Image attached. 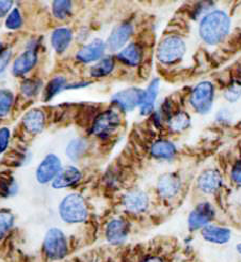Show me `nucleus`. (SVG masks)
I'll list each match as a JSON object with an SVG mask.
<instances>
[{
    "label": "nucleus",
    "instance_id": "nucleus-10",
    "mask_svg": "<svg viewBox=\"0 0 241 262\" xmlns=\"http://www.w3.org/2000/svg\"><path fill=\"white\" fill-rule=\"evenodd\" d=\"M128 232V224L124 220L115 219L108 224L106 229V237L111 244L117 245L126 240Z\"/></svg>",
    "mask_w": 241,
    "mask_h": 262
},
{
    "label": "nucleus",
    "instance_id": "nucleus-22",
    "mask_svg": "<svg viewBox=\"0 0 241 262\" xmlns=\"http://www.w3.org/2000/svg\"><path fill=\"white\" fill-rule=\"evenodd\" d=\"M158 88H159V82L158 79H155L152 81V84L149 86L148 90L144 92L142 102L140 104L141 107V113L147 115L153 111L154 103L156 101V98H157V93H158Z\"/></svg>",
    "mask_w": 241,
    "mask_h": 262
},
{
    "label": "nucleus",
    "instance_id": "nucleus-24",
    "mask_svg": "<svg viewBox=\"0 0 241 262\" xmlns=\"http://www.w3.org/2000/svg\"><path fill=\"white\" fill-rule=\"evenodd\" d=\"M175 153V147L173 144L165 140L155 142L152 147V154L155 158L168 159L172 158Z\"/></svg>",
    "mask_w": 241,
    "mask_h": 262
},
{
    "label": "nucleus",
    "instance_id": "nucleus-14",
    "mask_svg": "<svg viewBox=\"0 0 241 262\" xmlns=\"http://www.w3.org/2000/svg\"><path fill=\"white\" fill-rule=\"evenodd\" d=\"M105 43L101 40H95L92 43L83 46L77 54V59L80 62L90 63L99 60L104 55Z\"/></svg>",
    "mask_w": 241,
    "mask_h": 262
},
{
    "label": "nucleus",
    "instance_id": "nucleus-32",
    "mask_svg": "<svg viewBox=\"0 0 241 262\" xmlns=\"http://www.w3.org/2000/svg\"><path fill=\"white\" fill-rule=\"evenodd\" d=\"M17 189H18V186L14 181V179L5 178V179H2V181H0V193H2V195L5 197L15 195Z\"/></svg>",
    "mask_w": 241,
    "mask_h": 262
},
{
    "label": "nucleus",
    "instance_id": "nucleus-25",
    "mask_svg": "<svg viewBox=\"0 0 241 262\" xmlns=\"http://www.w3.org/2000/svg\"><path fill=\"white\" fill-rule=\"evenodd\" d=\"M114 68V61L111 57H107L102 59V60L94 66L91 69V75L93 77H104L112 72Z\"/></svg>",
    "mask_w": 241,
    "mask_h": 262
},
{
    "label": "nucleus",
    "instance_id": "nucleus-29",
    "mask_svg": "<svg viewBox=\"0 0 241 262\" xmlns=\"http://www.w3.org/2000/svg\"><path fill=\"white\" fill-rule=\"evenodd\" d=\"M190 123V117L186 113H178L174 115L170 120V126L175 132H180L188 127Z\"/></svg>",
    "mask_w": 241,
    "mask_h": 262
},
{
    "label": "nucleus",
    "instance_id": "nucleus-21",
    "mask_svg": "<svg viewBox=\"0 0 241 262\" xmlns=\"http://www.w3.org/2000/svg\"><path fill=\"white\" fill-rule=\"evenodd\" d=\"M117 57L120 61L128 66H138L142 59V49L140 45L131 43L120 51Z\"/></svg>",
    "mask_w": 241,
    "mask_h": 262
},
{
    "label": "nucleus",
    "instance_id": "nucleus-28",
    "mask_svg": "<svg viewBox=\"0 0 241 262\" xmlns=\"http://www.w3.org/2000/svg\"><path fill=\"white\" fill-rule=\"evenodd\" d=\"M14 102V95L10 90L0 89V117H6Z\"/></svg>",
    "mask_w": 241,
    "mask_h": 262
},
{
    "label": "nucleus",
    "instance_id": "nucleus-11",
    "mask_svg": "<svg viewBox=\"0 0 241 262\" xmlns=\"http://www.w3.org/2000/svg\"><path fill=\"white\" fill-rule=\"evenodd\" d=\"M37 61H38L37 51L34 49H29L16 58V60L13 63V68H12V72H13L15 76L25 75L33 69Z\"/></svg>",
    "mask_w": 241,
    "mask_h": 262
},
{
    "label": "nucleus",
    "instance_id": "nucleus-1",
    "mask_svg": "<svg viewBox=\"0 0 241 262\" xmlns=\"http://www.w3.org/2000/svg\"><path fill=\"white\" fill-rule=\"evenodd\" d=\"M230 30V18L223 11H213L205 16L200 26V35L204 42L214 45L222 42Z\"/></svg>",
    "mask_w": 241,
    "mask_h": 262
},
{
    "label": "nucleus",
    "instance_id": "nucleus-41",
    "mask_svg": "<svg viewBox=\"0 0 241 262\" xmlns=\"http://www.w3.org/2000/svg\"><path fill=\"white\" fill-rule=\"evenodd\" d=\"M237 248H238V252H239V253H240V254H241V244H239V245H238V247H237Z\"/></svg>",
    "mask_w": 241,
    "mask_h": 262
},
{
    "label": "nucleus",
    "instance_id": "nucleus-6",
    "mask_svg": "<svg viewBox=\"0 0 241 262\" xmlns=\"http://www.w3.org/2000/svg\"><path fill=\"white\" fill-rule=\"evenodd\" d=\"M213 95V86L208 81H204L199 84L192 91L190 103L197 112L205 114L210 110Z\"/></svg>",
    "mask_w": 241,
    "mask_h": 262
},
{
    "label": "nucleus",
    "instance_id": "nucleus-38",
    "mask_svg": "<svg viewBox=\"0 0 241 262\" xmlns=\"http://www.w3.org/2000/svg\"><path fill=\"white\" fill-rule=\"evenodd\" d=\"M10 58H11V52H9V51L4 52L3 56L0 57V73H2L3 71L5 70L6 66L8 64V62L10 60Z\"/></svg>",
    "mask_w": 241,
    "mask_h": 262
},
{
    "label": "nucleus",
    "instance_id": "nucleus-16",
    "mask_svg": "<svg viewBox=\"0 0 241 262\" xmlns=\"http://www.w3.org/2000/svg\"><path fill=\"white\" fill-rule=\"evenodd\" d=\"M149 199L147 194H144L140 190H134V192L128 193L124 197V206L125 208L132 213L143 212L148 208Z\"/></svg>",
    "mask_w": 241,
    "mask_h": 262
},
{
    "label": "nucleus",
    "instance_id": "nucleus-15",
    "mask_svg": "<svg viewBox=\"0 0 241 262\" xmlns=\"http://www.w3.org/2000/svg\"><path fill=\"white\" fill-rule=\"evenodd\" d=\"M22 124L31 134H39L45 126V116L41 110H31L22 118Z\"/></svg>",
    "mask_w": 241,
    "mask_h": 262
},
{
    "label": "nucleus",
    "instance_id": "nucleus-31",
    "mask_svg": "<svg viewBox=\"0 0 241 262\" xmlns=\"http://www.w3.org/2000/svg\"><path fill=\"white\" fill-rule=\"evenodd\" d=\"M14 224V216L10 211H0V239L12 228Z\"/></svg>",
    "mask_w": 241,
    "mask_h": 262
},
{
    "label": "nucleus",
    "instance_id": "nucleus-7",
    "mask_svg": "<svg viewBox=\"0 0 241 262\" xmlns=\"http://www.w3.org/2000/svg\"><path fill=\"white\" fill-rule=\"evenodd\" d=\"M61 169V162H60V160L55 154H48L41 162L37 169V180L41 184L53 182L54 179L58 176Z\"/></svg>",
    "mask_w": 241,
    "mask_h": 262
},
{
    "label": "nucleus",
    "instance_id": "nucleus-37",
    "mask_svg": "<svg viewBox=\"0 0 241 262\" xmlns=\"http://www.w3.org/2000/svg\"><path fill=\"white\" fill-rule=\"evenodd\" d=\"M232 178L235 182L241 183V161L235 164L232 170Z\"/></svg>",
    "mask_w": 241,
    "mask_h": 262
},
{
    "label": "nucleus",
    "instance_id": "nucleus-30",
    "mask_svg": "<svg viewBox=\"0 0 241 262\" xmlns=\"http://www.w3.org/2000/svg\"><path fill=\"white\" fill-rule=\"evenodd\" d=\"M42 87V82L35 79H27L21 84V92L27 98H32L38 95Z\"/></svg>",
    "mask_w": 241,
    "mask_h": 262
},
{
    "label": "nucleus",
    "instance_id": "nucleus-40",
    "mask_svg": "<svg viewBox=\"0 0 241 262\" xmlns=\"http://www.w3.org/2000/svg\"><path fill=\"white\" fill-rule=\"evenodd\" d=\"M3 54H4V45L2 42H0V57L3 56Z\"/></svg>",
    "mask_w": 241,
    "mask_h": 262
},
{
    "label": "nucleus",
    "instance_id": "nucleus-20",
    "mask_svg": "<svg viewBox=\"0 0 241 262\" xmlns=\"http://www.w3.org/2000/svg\"><path fill=\"white\" fill-rule=\"evenodd\" d=\"M202 235L204 236L205 240L209 242L224 244L230 240L231 231L226 228L218 227V226H206L202 231Z\"/></svg>",
    "mask_w": 241,
    "mask_h": 262
},
{
    "label": "nucleus",
    "instance_id": "nucleus-4",
    "mask_svg": "<svg viewBox=\"0 0 241 262\" xmlns=\"http://www.w3.org/2000/svg\"><path fill=\"white\" fill-rule=\"evenodd\" d=\"M186 51L184 41L178 37H168L164 39L158 49V59L163 63H175L182 59Z\"/></svg>",
    "mask_w": 241,
    "mask_h": 262
},
{
    "label": "nucleus",
    "instance_id": "nucleus-35",
    "mask_svg": "<svg viewBox=\"0 0 241 262\" xmlns=\"http://www.w3.org/2000/svg\"><path fill=\"white\" fill-rule=\"evenodd\" d=\"M240 94H241V85L235 84L232 87L228 88V90L226 91L225 97L227 100L235 101L240 97Z\"/></svg>",
    "mask_w": 241,
    "mask_h": 262
},
{
    "label": "nucleus",
    "instance_id": "nucleus-17",
    "mask_svg": "<svg viewBox=\"0 0 241 262\" xmlns=\"http://www.w3.org/2000/svg\"><path fill=\"white\" fill-rule=\"evenodd\" d=\"M180 188V180L175 174H164L158 182V192L164 198L175 196Z\"/></svg>",
    "mask_w": 241,
    "mask_h": 262
},
{
    "label": "nucleus",
    "instance_id": "nucleus-12",
    "mask_svg": "<svg viewBox=\"0 0 241 262\" xmlns=\"http://www.w3.org/2000/svg\"><path fill=\"white\" fill-rule=\"evenodd\" d=\"M132 34V26L129 23H123L119 26L114 28L112 33L108 39L107 45L110 51H118L120 47H123L126 42L129 40Z\"/></svg>",
    "mask_w": 241,
    "mask_h": 262
},
{
    "label": "nucleus",
    "instance_id": "nucleus-9",
    "mask_svg": "<svg viewBox=\"0 0 241 262\" xmlns=\"http://www.w3.org/2000/svg\"><path fill=\"white\" fill-rule=\"evenodd\" d=\"M213 208L208 204V202H203V204H200L191 212L189 216V227L191 230H197L203 227H206L207 224L213 219Z\"/></svg>",
    "mask_w": 241,
    "mask_h": 262
},
{
    "label": "nucleus",
    "instance_id": "nucleus-3",
    "mask_svg": "<svg viewBox=\"0 0 241 262\" xmlns=\"http://www.w3.org/2000/svg\"><path fill=\"white\" fill-rule=\"evenodd\" d=\"M43 247L46 256L52 260L62 259L68 252L66 237L64 233L58 228H52L46 232Z\"/></svg>",
    "mask_w": 241,
    "mask_h": 262
},
{
    "label": "nucleus",
    "instance_id": "nucleus-34",
    "mask_svg": "<svg viewBox=\"0 0 241 262\" xmlns=\"http://www.w3.org/2000/svg\"><path fill=\"white\" fill-rule=\"evenodd\" d=\"M11 137V132L8 127L0 128V154L4 153L8 146Z\"/></svg>",
    "mask_w": 241,
    "mask_h": 262
},
{
    "label": "nucleus",
    "instance_id": "nucleus-2",
    "mask_svg": "<svg viewBox=\"0 0 241 262\" xmlns=\"http://www.w3.org/2000/svg\"><path fill=\"white\" fill-rule=\"evenodd\" d=\"M59 214L60 217L69 224L84 222L88 217L86 201L78 194H70L60 204Z\"/></svg>",
    "mask_w": 241,
    "mask_h": 262
},
{
    "label": "nucleus",
    "instance_id": "nucleus-18",
    "mask_svg": "<svg viewBox=\"0 0 241 262\" xmlns=\"http://www.w3.org/2000/svg\"><path fill=\"white\" fill-rule=\"evenodd\" d=\"M71 39H73V33L70 29L58 28L52 33V46L57 53L62 54L69 46Z\"/></svg>",
    "mask_w": 241,
    "mask_h": 262
},
{
    "label": "nucleus",
    "instance_id": "nucleus-33",
    "mask_svg": "<svg viewBox=\"0 0 241 262\" xmlns=\"http://www.w3.org/2000/svg\"><path fill=\"white\" fill-rule=\"evenodd\" d=\"M22 24V18L20 15V11L17 8L12 9L6 19V27L11 30H16L20 28Z\"/></svg>",
    "mask_w": 241,
    "mask_h": 262
},
{
    "label": "nucleus",
    "instance_id": "nucleus-19",
    "mask_svg": "<svg viewBox=\"0 0 241 262\" xmlns=\"http://www.w3.org/2000/svg\"><path fill=\"white\" fill-rule=\"evenodd\" d=\"M199 187L201 190L206 194H212L216 189H218L221 185V177L220 174L213 171L208 170L205 171L200 178H199Z\"/></svg>",
    "mask_w": 241,
    "mask_h": 262
},
{
    "label": "nucleus",
    "instance_id": "nucleus-8",
    "mask_svg": "<svg viewBox=\"0 0 241 262\" xmlns=\"http://www.w3.org/2000/svg\"><path fill=\"white\" fill-rule=\"evenodd\" d=\"M143 95L144 92L142 90L137 88H130L114 94L112 101L120 110L131 111L134 110L136 106L141 104Z\"/></svg>",
    "mask_w": 241,
    "mask_h": 262
},
{
    "label": "nucleus",
    "instance_id": "nucleus-26",
    "mask_svg": "<svg viewBox=\"0 0 241 262\" xmlns=\"http://www.w3.org/2000/svg\"><path fill=\"white\" fill-rule=\"evenodd\" d=\"M86 150H87L86 141L82 139H74L68 144L66 148V154L70 160L77 161L83 156V153L86 152Z\"/></svg>",
    "mask_w": 241,
    "mask_h": 262
},
{
    "label": "nucleus",
    "instance_id": "nucleus-5",
    "mask_svg": "<svg viewBox=\"0 0 241 262\" xmlns=\"http://www.w3.org/2000/svg\"><path fill=\"white\" fill-rule=\"evenodd\" d=\"M120 125L119 115L114 111H106L101 114L92 126V133L101 138L112 135Z\"/></svg>",
    "mask_w": 241,
    "mask_h": 262
},
{
    "label": "nucleus",
    "instance_id": "nucleus-13",
    "mask_svg": "<svg viewBox=\"0 0 241 262\" xmlns=\"http://www.w3.org/2000/svg\"><path fill=\"white\" fill-rule=\"evenodd\" d=\"M80 179V171L76 167H73V166H67V167L60 170L58 176L53 180L52 186L56 189L69 187L78 183Z\"/></svg>",
    "mask_w": 241,
    "mask_h": 262
},
{
    "label": "nucleus",
    "instance_id": "nucleus-27",
    "mask_svg": "<svg viewBox=\"0 0 241 262\" xmlns=\"http://www.w3.org/2000/svg\"><path fill=\"white\" fill-rule=\"evenodd\" d=\"M71 12V3L66 0H57L53 3V13L57 19H66Z\"/></svg>",
    "mask_w": 241,
    "mask_h": 262
},
{
    "label": "nucleus",
    "instance_id": "nucleus-23",
    "mask_svg": "<svg viewBox=\"0 0 241 262\" xmlns=\"http://www.w3.org/2000/svg\"><path fill=\"white\" fill-rule=\"evenodd\" d=\"M65 84H66V79L63 76H57L54 79H52L50 82H48L44 90L43 100L46 102L51 101L60 91L65 88Z\"/></svg>",
    "mask_w": 241,
    "mask_h": 262
},
{
    "label": "nucleus",
    "instance_id": "nucleus-39",
    "mask_svg": "<svg viewBox=\"0 0 241 262\" xmlns=\"http://www.w3.org/2000/svg\"><path fill=\"white\" fill-rule=\"evenodd\" d=\"M146 262H162V261H161V259H159V258L153 257V258H150V259H148Z\"/></svg>",
    "mask_w": 241,
    "mask_h": 262
},
{
    "label": "nucleus",
    "instance_id": "nucleus-36",
    "mask_svg": "<svg viewBox=\"0 0 241 262\" xmlns=\"http://www.w3.org/2000/svg\"><path fill=\"white\" fill-rule=\"evenodd\" d=\"M12 7H13V3L12 2H4V0H0V18L9 14Z\"/></svg>",
    "mask_w": 241,
    "mask_h": 262
}]
</instances>
